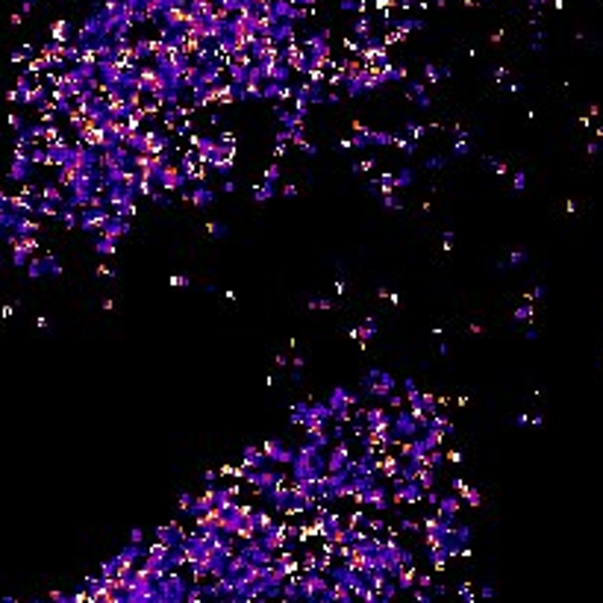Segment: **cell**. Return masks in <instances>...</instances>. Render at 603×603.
I'll use <instances>...</instances> for the list:
<instances>
[{"instance_id": "6da1fadb", "label": "cell", "mask_w": 603, "mask_h": 603, "mask_svg": "<svg viewBox=\"0 0 603 603\" xmlns=\"http://www.w3.org/2000/svg\"><path fill=\"white\" fill-rule=\"evenodd\" d=\"M268 453H271L274 459H280V462H286V459H289V453L280 447V441H271V444H268Z\"/></svg>"}]
</instances>
